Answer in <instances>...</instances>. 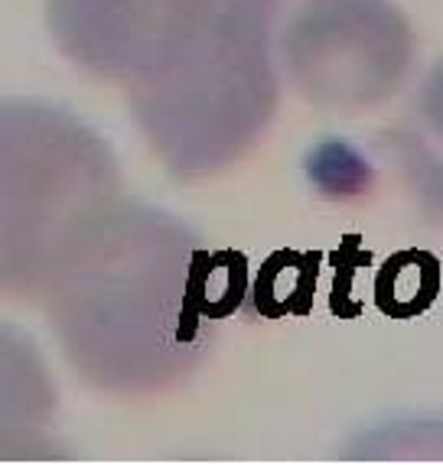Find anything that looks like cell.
Wrapping results in <instances>:
<instances>
[{
  "label": "cell",
  "instance_id": "obj_5",
  "mask_svg": "<svg viewBox=\"0 0 443 465\" xmlns=\"http://www.w3.org/2000/svg\"><path fill=\"white\" fill-rule=\"evenodd\" d=\"M222 0H46L55 46L78 69L131 85L176 59Z\"/></svg>",
  "mask_w": 443,
  "mask_h": 465
},
{
  "label": "cell",
  "instance_id": "obj_1",
  "mask_svg": "<svg viewBox=\"0 0 443 465\" xmlns=\"http://www.w3.org/2000/svg\"><path fill=\"white\" fill-rule=\"evenodd\" d=\"M238 293V257L209 251L170 212L121 199L43 300L78 378L140 397L173 388L203 361Z\"/></svg>",
  "mask_w": 443,
  "mask_h": 465
},
{
  "label": "cell",
  "instance_id": "obj_3",
  "mask_svg": "<svg viewBox=\"0 0 443 465\" xmlns=\"http://www.w3.org/2000/svg\"><path fill=\"white\" fill-rule=\"evenodd\" d=\"M117 205L121 170L102 134L49 101H0V296L43 300Z\"/></svg>",
  "mask_w": 443,
  "mask_h": 465
},
{
  "label": "cell",
  "instance_id": "obj_2",
  "mask_svg": "<svg viewBox=\"0 0 443 465\" xmlns=\"http://www.w3.org/2000/svg\"><path fill=\"white\" fill-rule=\"evenodd\" d=\"M280 0H222L176 59L127 85L137 127L179 179H203L248 156L277 114L271 24Z\"/></svg>",
  "mask_w": 443,
  "mask_h": 465
},
{
  "label": "cell",
  "instance_id": "obj_4",
  "mask_svg": "<svg viewBox=\"0 0 443 465\" xmlns=\"http://www.w3.org/2000/svg\"><path fill=\"white\" fill-rule=\"evenodd\" d=\"M277 53L304 101L327 111H362L401 88L414 33L388 0H304L280 30Z\"/></svg>",
  "mask_w": 443,
  "mask_h": 465
},
{
  "label": "cell",
  "instance_id": "obj_7",
  "mask_svg": "<svg viewBox=\"0 0 443 465\" xmlns=\"http://www.w3.org/2000/svg\"><path fill=\"white\" fill-rule=\"evenodd\" d=\"M391 147L420 205L443 215V63L424 78Z\"/></svg>",
  "mask_w": 443,
  "mask_h": 465
},
{
  "label": "cell",
  "instance_id": "obj_6",
  "mask_svg": "<svg viewBox=\"0 0 443 465\" xmlns=\"http://www.w3.org/2000/svg\"><path fill=\"white\" fill-rule=\"evenodd\" d=\"M55 384L30 335L0 322V462L59 459Z\"/></svg>",
  "mask_w": 443,
  "mask_h": 465
},
{
  "label": "cell",
  "instance_id": "obj_8",
  "mask_svg": "<svg viewBox=\"0 0 443 465\" xmlns=\"http://www.w3.org/2000/svg\"><path fill=\"white\" fill-rule=\"evenodd\" d=\"M356 456L372 459H414L430 456L443 459V423H395V427H378L368 436H362V450Z\"/></svg>",
  "mask_w": 443,
  "mask_h": 465
}]
</instances>
